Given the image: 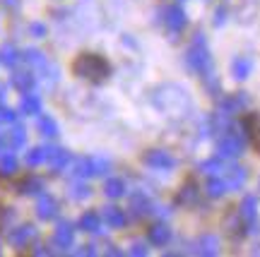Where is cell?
I'll use <instances>...</instances> for the list:
<instances>
[{"label": "cell", "mask_w": 260, "mask_h": 257, "mask_svg": "<svg viewBox=\"0 0 260 257\" xmlns=\"http://www.w3.org/2000/svg\"><path fill=\"white\" fill-rule=\"evenodd\" d=\"M130 255H147V248H145V243H135V245L130 248Z\"/></svg>", "instance_id": "cell-38"}, {"label": "cell", "mask_w": 260, "mask_h": 257, "mask_svg": "<svg viewBox=\"0 0 260 257\" xmlns=\"http://www.w3.org/2000/svg\"><path fill=\"white\" fill-rule=\"evenodd\" d=\"M29 34H31L34 39H44L48 34V29H46L44 22H31V24H29Z\"/></svg>", "instance_id": "cell-36"}, {"label": "cell", "mask_w": 260, "mask_h": 257, "mask_svg": "<svg viewBox=\"0 0 260 257\" xmlns=\"http://www.w3.org/2000/svg\"><path fill=\"white\" fill-rule=\"evenodd\" d=\"M19 113H22V116H39V113H41V99L31 92L24 94V96L19 99Z\"/></svg>", "instance_id": "cell-21"}, {"label": "cell", "mask_w": 260, "mask_h": 257, "mask_svg": "<svg viewBox=\"0 0 260 257\" xmlns=\"http://www.w3.org/2000/svg\"><path fill=\"white\" fill-rule=\"evenodd\" d=\"M12 84H15L17 92L29 94V92H34V87H37V77L29 72V70H22V72L12 75Z\"/></svg>", "instance_id": "cell-19"}, {"label": "cell", "mask_w": 260, "mask_h": 257, "mask_svg": "<svg viewBox=\"0 0 260 257\" xmlns=\"http://www.w3.org/2000/svg\"><path fill=\"white\" fill-rule=\"evenodd\" d=\"M10 144L15 149H22L27 144V128L24 125H15V128L10 130Z\"/></svg>", "instance_id": "cell-32"}, {"label": "cell", "mask_w": 260, "mask_h": 257, "mask_svg": "<svg viewBox=\"0 0 260 257\" xmlns=\"http://www.w3.org/2000/svg\"><path fill=\"white\" fill-rule=\"evenodd\" d=\"M152 101L161 113H167L171 118H183L190 111V96L186 94V89H181L176 84H164V87L154 89Z\"/></svg>", "instance_id": "cell-1"}, {"label": "cell", "mask_w": 260, "mask_h": 257, "mask_svg": "<svg viewBox=\"0 0 260 257\" xmlns=\"http://www.w3.org/2000/svg\"><path fill=\"white\" fill-rule=\"evenodd\" d=\"M243 125V132H246V137L251 139L253 144L260 149V116L258 113H246L241 120Z\"/></svg>", "instance_id": "cell-13"}, {"label": "cell", "mask_w": 260, "mask_h": 257, "mask_svg": "<svg viewBox=\"0 0 260 257\" xmlns=\"http://www.w3.org/2000/svg\"><path fill=\"white\" fill-rule=\"evenodd\" d=\"M102 216H99V211H84L82 216H80V231H87V233H99L102 231Z\"/></svg>", "instance_id": "cell-20"}, {"label": "cell", "mask_w": 260, "mask_h": 257, "mask_svg": "<svg viewBox=\"0 0 260 257\" xmlns=\"http://www.w3.org/2000/svg\"><path fill=\"white\" fill-rule=\"evenodd\" d=\"M22 60V51L8 44V46H0V65H5V67H15V65Z\"/></svg>", "instance_id": "cell-25"}, {"label": "cell", "mask_w": 260, "mask_h": 257, "mask_svg": "<svg viewBox=\"0 0 260 257\" xmlns=\"http://www.w3.org/2000/svg\"><path fill=\"white\" fill-rule=\"evenodd\" d=\"M248 106V96L243 92H236L232 94V96H226V99H222V113L224 116H229V113H239L241 108H246Z\"/></svg>", "instance_id": "cell-17"}, {"label": "cell", "mask_w": 260, "mask_h": 257, "mask_svg": "<svg viewBox=\"0 0 260 257\" xmlns=\"http://www.w3.org/2000/svg\"><path fill=\"white\" fill-rule=\"evenodd\" d=\"M58 200L53 197V195H46V193H41L39 195V202H37V216L41 221H51V219H56L58 216Z\"/></svg>", "instance_id": "cell-11"}, {"label": "cell", "mask_w": 260, "mask_h": 257, "mask_svg": "<svg viewBox=\"0 0 260 257\" xmlns=\"http://www.w3.org/2000/svg\"><path fill=\"white\" fill-rule=\"evenodd\" d=\"M178 204H186V207H190V204L198 202V185L193 183V180H188L183 188H181V193H178L176 197Z\"/></svg>", "instance_id": "cell-26"}, {"label": "cell", "mask_w": 260, "mask_h": 257, "mask_svg": "<svg viewBox=\"0 0 260 257\" xmlns=\"http://www.w3.org/2000/svg\"><path fill=\"white\" fill-rule=\"evenodd\" d=\"M219 156H226V159H232V156H239L243 152V147H246V142H243V137L239 135V132H224L222 137H219Z\"/></svg>", "instance_id": "cell-8"}, {"label": "cell", "mask_w": 260, "mask_h": 257, "mask_svg": "<svg viewBox=\"0 0 260 257\" xmlns=\"http://www.w3.org/2000/svg\"><path fill=\"white\" fill-rule=\"evenodd\" d=\"M15 120H17V113L10 108V106H3V103H0V125H3V123H15Z\"/></svg>", "instance_id": "cell-37"}, {"label": "cell", "mask_w": 260, "mask_h": 257, "mask_svg": "<svg viewBox=\"0 0 260 257\" xmlns=\"http://www.w3.org/2000/svg\"><path fill=\"white\" fill-rule=\"evenodd\" d=\"M34 255H51V250H48L46 245H37V248H34Z\"/></svg>", "instance_id": "cell-40"}, {"label": "cell", "mask_w": 260, "mask_h": 257, "mask_svg": "<svg viewBox=\"0 0 260 257\" xmlns=\"http://www.w3.org/2000/svg\"><path fill=\"white\" fill-rule=\"evenodd\" d=\"M200 171H205V173H210V175H214L217 171H222V156H212V159L203 161V164H200Z\"/></svg>", "instance_id": "cell-35"}, {"label": "cell", "mask_w": 260, "mask_h": 257, "mask_svg": "<svg viewBox=\"0 0 260 257\" xmlns=\"http://www.w3.org/2000/svg\"><path fill=\"white\" fill-rule=\"evenodd\" d=\"M22 60L27 65H31V67H37V70H48V63H46V55L41 53L39 48H24L22 51Z\"/></svg>", "instance_id": "cell-22"}, {"label": "cell", "mask_w": 260, "mask_h": 257, "mask_svg": "<svg viewBox=\"0 0 260 257\" xmlns=\"http://www.w3.org/2000/svg\"><path fill=\"white\" fill-rule=\"evenodd\" d=\"M39 132H41V135H44V137H58V135H60V128H58V123L53 118H51V116H41V118H39Z\"/></svg>", "instance_id": "cell-28"}, {"label": "cell", "mask_w": 260, "mask_h": 257, "mask_svg": "<svg viewBox=\"0 0 260 257\" xmlns=\"http://www.w3.org/2000/svg\"><path fill=\"white\" fill-rule=\"evenodd\" d=\"M96 250H94V245H82V250H80V255H94Z\"/></svg>", "instance_id": "cell-41"}, {"label": "cell", "mask_w": 260, "mask_h": 257, "mask_svg": "<svg viewBox=\"0 0 260 257\" xmlns=\"http://www.w3.org/2000/svg\"><path fill=\"white\" fill-rule=\"evenodd\" d=\"M70 152L63 147H46V164L53 168V171H63L65 166L70 164Z\"/></svg>", "instance_id": "cell-12"}, {"label": "cell", "mask_w": 260, "mask_h": 257, "mask_svg": "<svg viewBox=\"0 0 260 257\" xmlns=\"http://www.w3.org/2000/svg\"><path fill=\"white\" fill-rule=\"evenodd\" d=\"M5 96V84H0V99Z\"/></svg>", "instance_id": "cell-43"}, {"label": "cell", "mask_w": 260, "mask_h": 257, "mask_svg": "<svg viewBox=\"0 0 260 257\" xmlns=\"http://www.w3.org/2000/svg\"><path fill=\"white\" fill-rule=\"evenodd\" d=\"M73 72L77 77L87 80V82L99 84L111 75V65H109L106 58H102V55H96V53H80L73 63Z\"/></svg>", "instance_id": "cell-2"}, {"label": "cell", "mask_w": 260, "mask_h": 257, "mask_svg": "<svg viewBox=\"0 0 260 257\" xmlns=\"http://www.w3.org/2000/svg\"><path fill=\"white\" fill-rule=\"evenodd\" d=\"M239 216H241L246 233H258L260 231V219H258V200L253 195H246L239 207Z\"/></svg>", "instance_id": "cell-5"}, {"label": "cell", "mask_w": 260, "mask_h": 257, "mask_svg": "<svg viewBox=\"0 0 260 257\" xmlns=\"http://www.w3.org/2000/svg\"><path fill=\"white\" fill-rule=\"evenodd\" d=\"M0 3H3L8 10H17L19 5H22V0H0Z\"/></svg>", "instance_id": "cell-39"}, {"label": "cell", "mask_w": 260, "mask_h": 257, "mask_svg": "<svg viewBox=\"0 0 260 257\" xmlns=\"http://www.w3.org/2000/svg\"><path fill=\"white\" fill-rule=\"evenodd\" d=\"M53 245L58 250H68L75 245V229L70 221H60L53 231Z\"/></svg>", "instance_id": "cell-10"}, {"label": "cell", "mask_w": 260, "mask_h": 257, "mask_svg": "<svg viewBox=\"0 0 260 257\" xmlns=\"http://www.w3.org/2000/svg\"><path fill=\"white\" fill-rule=\"evenodd\" d=\"M164 27L171 31V34H178V31H183L188 24V17H186V12L178 8V5H169V8H164Z\"/></svg>", "instance_id": "cell-9"}, {"label": "cell", "mask_w": 260, "mask_h": 257, "mask_svg": "<svg viewBox=\"0 0 260 257\" xmlns=\"http://www.w3.org/2000/svg\"><path fill=\"white\" fill-rule=\"evenodd\" d=\"M89 195H92V188L87 183H75L73 188H70V197H73V200H87Z\"/></svg>", "instance_id": "cell-34"}, {"label": "cell", "mask_w": 260, "mask_h": 257, "mask_svg": "<svg viewBox=\"0 0 260 257\" xmlns=\"http://www.w3.org/2000/svg\"><path fill=\"white\" fill-rule=\"evenodd\" d=\"M195 252L198 255H217L219 252V240L214 238V236H203V238L198 240Z\"/></svg>", "instance_id": "cell-29"}, {"label": "cell", "mask_w": 260, "mask_h": 257, "mask_svg": "<svg viewBox=\"0 0 260 257\" xmlns=\"http://www.w3.org/2000/svg\"><path fill=\"white\" fill-rule=\"evenodd\" d=\"M3 147H5V135L0 132V152H3Z\"/></svg>", "instance_id": "cell-42"}, {"label": "cell", "mask_w": 260, "mask_h": 257, "mask_svg": "<svg viewBox=\"0 0 260 257\" xmlns=\"http://www.w3.org/2000/svg\"><path fill=\"white\" fill-rule=\"evenodd\" d=\"M130 211H133V216H138V219L147 216L149 211H152V200H149L145 193H135L130 197Z\"/></svg>", "instance_id": "cell-16"}, {"label": "cell", "mask_w": 260, "mask_h": 257, "mask_svg": "<svg viewBox=\"0 0 260 257\" xmlns=\"http://www.w3.org/2000/svg\"><path fill=\"white\" fill-rule=\"evenodd\" d=\"M24 161H27V166H41L46 161V147H31L24 156Z\"/></svg>", "instance_id": "cell-33"}, {"label": "cell", "mask_w": 260, "mask_h": 257, "mask_svg": "<svg viewBox=\"0 0 260 257\" xmlns=\"http://www.w3.org/2000/svg\"><path fill=\"white\" fill-rule=\"evenodd\" d=\"M142 164L149 166V168H157V171H171L176 166V159L164 149H149L142 156Z\"/></svg>", "instance_id": "cell-7"}, {"label": "cell", "mask_w": 260, "mask_h": 257, "mask_svg": "<svg viewBox=\"0 0 260 257\" xmlns=\"http://www.w3.org/2000/svg\"><path fill=\"white\" fill-rule=\"evenodd\" d=\"M186 65L195 75H200V77L214 72L212 55H210V48H207V41H205L203 34H195L193 44H190V48L186 51Z\"/></svg>", "instance_id": "cell-3"}, {"label": "cell", "mask_w": 260, "mask_h": 257, "mask_svg": "<svg viewBox=\"0 0 260 257\" xmlns=\"http://www.w3.org/2000/svg\"><path fill=\"white\" fill-rule=\"evenodd\" d=\"M17 193L19 195H41L44 193V180L37 178V175H29V178L17 183Z\"/></svg>", "instance_id": "cell-23"}, {"label": "cell", "mask_w": 260, "mask_h": 257, "mask_svg": "<svg viewBox=\"0 0 260 257\" xmlns=\"http://www.w3.org/2000/svg\"><path fill=\"white\" fill-rule=\"evenodd\" d=\"M207 195L210 197H222L226 190H229V185H226V178H219V175H210V180H207Z\"/></svg>", "instance_id": "cell-31"}, {"label": "cell", "mask_w": 260, "mask_h": 257, "mask_svg": "<svg viewBox=\"0 0 260 257\" xmlns=\"http://www.w3.org/2000/svg\"><path fill=\"white\" fill-rule=\"evenodd\" d=\"M253 72V58L251 55H239L232 60V75L234 80H246Z\"/></svg>", "instance_id": "cell-18"}, {"label": "cell", "mask_w": 260, "mask_h": 257, "mask_svg": "<svg viewBox=\"0 0 260 257\" xmlns=\"http://www.w3.org/2000/svg\"><path fill=\"white\" fill-rule=\"evenodd\" d=\"M34 240H37V229H34V224H22V226H15V229L8 233V243L15 250L29 248Z\"/></svg>", "instance_id": "cell-6"}, {"label": "cell", "mask_w": 260, "mask_h": 257, "mask_svg": "<svg viewBox=\"0 0 260 257\" xmlns=\"http://www.w3.org/2000/svg\"><path fill=\"white\" fill-rule=\"evenodd\" d=\"M104 193L106 197H111V200H118L125 195V183H123V178H109L106 183H104Z\"/></svg>", "instance_id": "cell-30"}, {"label": "cell", "mask_w": 260, "mask_h": 257, "mask_svg": "<svg viewBox=\"0 0 260 257\" xmlns=\"http://www.w3.org/2000/svg\"><path fill=\"white\" fill-rule=\"evenodd\" d=\"M102 219L104 224H109L111 229H123L125 226V221H128V216H125V211L121 209V207H104L102 211Z\"/></svg>", "instance_id": "cell-15"}, {"label": "cell", "mask_w": 260, "mask_h": 257, "mask_svg": "<svg viewBox=\"0 0 260 257\" xmlns=\"http://www.w3.org/2000/svg\"><path fill=\"white\" fill-rule=\"evenodd\" d=\"M111 168V164L106 159H99V156H84V159H77L75 164V173L80 178H96V175H104Z\"/></svg>", "instance_id": "cell-4"}, {"label": "cell", "mask_w": 260, "mask_h": 257, "mask_svg": "<svg viewBox=\"0 0 260 257\" xmlns=\"http://www.w3.org/2000/svg\"><path fill=\"white\" fill-rule=\"evenodd\" d=\"M246 178H248V173H246L243 166H232L229 173H226V185H229V190H239V188H243Z\"/></svg>", "instance_id": "cell-24"}, {"label": "cell", "mask_w": 260, "mask_h": 257, "mask_svg": "<svg viewBox=\"0 0 260 257\" xmlns=\"http://www.w3.org/2000/svg\"><path fill=\"white\" fill-rule=\"evenodd\" d=\"M147 238H149V243H152V245L164 248L169 240H171V229H169L167 224H154V226H149Z\"/></svg>", "instance_id": "cell-14"}, {"label": "cell", "mask_w": 260, "mask_h": 257, "mask_svg": "<svg viewBox=\"0 0 260 257\" xmlns=\"http://www.w3.org/2000/svg\"><path fill=\"white\" fill-rule=\"evenodd\" d=\"M19 168V161L15 154H3L0 156V178H10L15 175Z\"/></svg>", "instance_id": "cell-27"}]
</instances>
